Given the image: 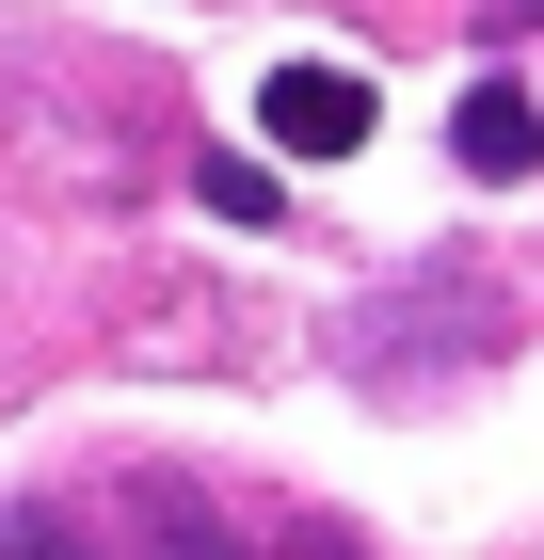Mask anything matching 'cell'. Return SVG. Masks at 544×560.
<instances>
[{"label":"cell","mask_w":544,"mask_h":560,"mask_svg":"<svg viewBox=\"0 0 544 560\" xmlns=\"http://www.w3.org/2000/svg\"><path fill=\"white\" fill-rule=\"evenodd\" d=\"M369 113H384V96L352 81V65H273V81H256V129L289 144V161H352Z\"/></svg>","instance_id":"6da1fadb"},{"label":"cell","mask_w":544,"mask_h":560,"mask_svg":"<svg viewBox=\"0 0 544 560\" xmlns=\"http://www.w3.org/2000/svg\"><path fill=\"white\" fill-rule=\"evenodd\" d=\"M449 161H464V176H544L529 81H464V96H449Z\"/></svg>","instance_id":"7a4b0ae2"},{"label":"cell","mask_w":544,"mask_h":560,"mask_svg":"<svg viewBox=\"0 0 544 560\" xmlns=\"http://www.w3.org/2000/svg\"><path fill=\"white\" fill-rule=\"evenodd\" d=\"M193 192H209L224 224H289V192H273V176H256V161H193Z\"/></svg>","instance_id":"3957f363"},{"label":"cell","mask_w":544,"mask_h":560,"mask_svg":"<svg viewBox=\"0 0 544 560\" xmlns=\"http://www.w3.org/2000/svg\"><path fill=\"white\" fill-rule=\"evenodd\" d=\"M0 560H96L81 528H0Z\"/></svg>","instance_id":"277c9868"}]
</instances>
